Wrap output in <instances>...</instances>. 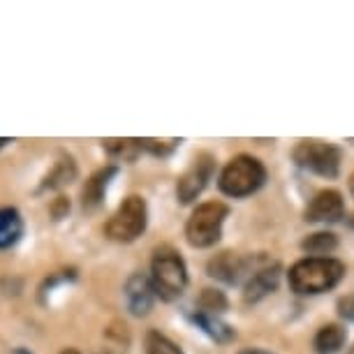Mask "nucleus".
<instances>
[{"label": "nucleus", "instance_id": "nucleus-7", "mask_svg": "<svg viewBox=\"0 0 354 354\" xmlns=\"http://www.w3.org/2000/svg\"><path fill=\"white\" fill-rule=\"evenodd\" d=\"M213 169H216V167H213V158L209 156V153H199L176 183L178 202L181 204L195 202V199L204 192L206 185H209L211 176H213Z\"/></svg>", "mask_w": 354, "mask_h": 354}, {"label": "nucleus", "instance_id": "nucleus-4", "mask_svg": "<svg viewBox=\"0 0 354 354\" xmlns=\"http://www.w3.org/2000/svg\"><path fill=\"white\" fill-rule=\"evenodd\" d=\"M230 209L223 202H204L190 213L185 223V239L192 248H211L223 236V225Z\"/></svg>", "mask_w": 354, "mask_h": 354}, {"label": "nucleus", "instance_id": "nucleus-1", "mask_svg": "<svg viewBox=\"0 0 354 354\" xmlns=\"http://www.w3.org/2000/svg\"><path fill=\"white\" fill-rule=\"evenodd\" d=\"M345 276V264L336 257H304L290 266L287 280L297 294H322L333 290Z\"/></svg>", "mask_w": 354, "mask_h": 354}, {"label": "nucleus", "instance_id": "nucleus-13", "mask_svg": "<svg viewBox=\"0 0 354 354\" xmlns=\"http://www.w3.org/2000/svg\"><path fill=\"white\" fill-rule=\"evenodd\" d=\"M24 236V218L12 206L0 209V250H8Z\"/></svg>", "mask_w": 354, "mask_h": 354}, {"label": "nucleus", "instance_id": "nucleus-23", "mask_svg": "<svg viewBox=\"0 0 354 354\" xmlns=\"http://www.w3.org/2000/svg\"><path fill=\"white\" fill-rule=\"evenodd\" d=\"M65 211H70V202H68L65 197H58V199H56V204H53V216L61 218Z\"/></svg>", "mask_w": 354, "mask_h": 354}, {"label": "nucleus", "instance_id": "nucleus-14", "mask_svg": "<svg viewBox=\"0 0 354 354\" xmlns=\"http://www.w3.org/2000/svg\"><path fill=\"white\" fill-rule=\"evenodd\" d=\"M347 333L343 326L338 324H326L315 333V340H313V347H315L317 354H338L343 350Z\"/></svg>", "mask_w": 354, "mask_h": 354}, {"label": "nucleus", "instance_id": "nucleus-9", "mask_svg": "<svg viewBox=\"0 0 354 354\" xmlns=\"http://www.w3.org/2000/svg\"><path fill=\"white\" fill-rule=\"evenodd\" d=\"M125 304H128V310L135 317H144L153 310V304H156V287H153L151 276L146 273H132V276L125 280Z\"/></svg>", "mask_w": 354, "mask_h": 354}, {"label": "nucleus", "instance_id": "nucleus-12", "mask_svg": "<svg viewBox=\"0 0 354 354\" xmlns=\"http://www.w3.org/2000/svg\"><path fill=\"white\" fill-rule=\"evenodd\" d=\"M118 174V167L116 165H109V167H102V169H97L93 176L86 181L84 190H82V204L84 209H97L100 204H102L104 199V192L109 188V183L113 181V176Z\"/></svg>", "mask_w": 354, "mask_h": 354}, {"label": "nucleus", "instance_id": "nucleus-6", "mask_svg": "<svg viewBox=\"0 0 354 354\" xmlns=\"http://www.w3.org/2000/svg\"><path fill=\"white\" fill-rule=\"evenodd\" d=\"M294 162L301 169H308L313 174L326 178H336L340 171V149L333 144L317 142V139H306L299 142L294 149Z\"/></svg>", "mask_w": 354, "mask_h": 354}, {"label": "nucleus", "instance_id": "nucleus-16", "mask_svg": "<svg viewBox=\"0 0 354 354\" xmlns=\"http://www.w3.org/2000/svg\"><path fill=\"white\" fill-rule=\"evenodd\" d=\"M301 248L304 252H308L310 257H326L338 248V239H336V234H331V232H315L304 239Z\"/></svg>", "mask_w": 354, "mask_h": 354}, {"label": "nucleus", "instance_id": "nucleus-22", "mask_svg": "<svg viewBox=\"0 0 354 354\" xmlns=\"http://www.w3.org/2000/svg\"><path fill=\"white\" fill-rule=\"evenodd\" d=\"M338 313L340 317L350 319V322H354V294H350V297L340 299L338 301Z\"/></svg>", "mask_w": 354, "mask_h": 354}, {"label": "nucleus", "instance_id": "nucleus-2", "mask_svg": "<svg viewBox=\"0 0 354 354\" xmlns=\"http://www.w3.org/2000/svg\"><path fill=\"white\" fill-rule=\"evenodd\" d=\"M151 280L156 294L165 301H174L188 287V269L183 257L169 245H160L151 259Z\"/></svg>", "mask_w": 354, "mask_h": 354}, {"label": "nucleus", "instance_id": "nucleus-24", "mask_svg": "<svg viewBox=\"0 0 354 354\" xmlns=\"http://www.w3.org/2000/svg\"><path fill=\"white\" fill-rule=\"evenodd\" d=\"M239 354H271V352H264V350H243V352H239Z\"/></svg>", "mask_w": 354, "mask_h": 354}, {"label": "nucleus", "instance_id": "nucleus-18", "mask_svg": "<svg viewBox=\"0 0 354 354\" xmlns=\"http://www.w3.org/2000/svg\"><path fill=\"white\" fill-rule=\"evenodd\" d=\"M102 144H104V149L109 156L128 160V162H132V160L139 156V151H142L139 139H104Z\"/></svg>", "mask_w": 354, "mask_h": 354}, {"label": "nucleus", "instance_id": "nucleus-5", "mask_svg": "<svg viewBox=\"0 0 354 354\" xmlns=\"http://www.w3.org/2000/svg\"><path fill=\"white\" fill-rule=\"evenodd\" d=\"M146 225H149V206L139 195H130L106 220L104 234L116 243H132L144 234Z\"/></svg>", "mask_w": 354, "mask_h": 354}, {"label": "nucleus", "instance_id": "nucleus-25", "mask_svg": "<svg viewBox=\"0 0 354 354\" xmlns=\"http://www.w3.org/2000/svg\"><path fill=\"white\" fill-rule=\"evenodd\" d=\"M61 354H82L79 350H75V347H68V350H63Z\"/></svg>", "mask_w": 354, "mask_h": 354}, {"label": "nucleus", "instance_id": "nucleus-15", "mask_svg": "<svg viewBox=\"0 0 354 354\" xmlns=\"http://www.w3.org/2000/svg\"><path fill=\"white\" fill-rule=\"evenodd\" d=\"M75 178H77L75 160H72L70 156H63L56 165H53V169L46 174L44 183H42V190H58V188H63V185L72 183Z\"/></svg>", "mask_w": 354, "mask_h": 354}, {"label": "nucleus", "instance_id": "nucleus-26", "mask_svg": "<svg viewBox=\"0 0 354 354\" xmlns=\"http://www.w3.org/2000/svg\"><path fill=\"white\" fill-rule=\"evenodd\" d=\"M350 192H352V197H354V174L350 176Z\"/></svg>", "mask_w": 354, "mask_h": 354}, {"label": "nucleus", "instance_id": "nucleus-20", "mask_svg": "<svg viewBox=\"0 0 354 354\" xmlns=\"http://www.w3.org/2000/svg\"><path fill=\"white\" fill-rule=\"evenodd\" d=\"M199 313H206V315H218V313L227 310V299L220 290H204L202 297H199Z\"/></svg>", "mask_w": 354, "mask_h": 354}, {"label": "nucleus", "instance_id": "nucleus-27", "mask_svg": "<svg viewBox=\"0 0 354 354\" xmlns=\"http://www.w3.org/2000/svg\"><path fill=\"white\" fill-rule=\"evenodd\" d=\"M5 144H10V139L8 137H0V149H3Z\"/></svg>", "mask_w": 354, "mask_h": 354}, {"label": "nucleus", "instance_id": "nucleus-3", "mask_svg": "<svg viewBox=\"0 0 354 354\" xmlns=\"http://www.w3.org/2000/svg\"><path fill=\"white\" fill-rule=\"evenodd\" d=\"M266 181V169L257 158L236 156L223 167L218 176V188L227 197H248L257 192Z\"/></svg>", "mask_w": 354, "mask_h": 354}, {"label": "nucleus", "instance_id": "nucleus-8", "mask_svg": "<svg viewBox=\"0 0 354 354\" xmlns=\"http://www.w3.org/2000/svg\"><path fill=\"white\" fill-rule=\"evenodd\" d=\"M266 262H269L266 257H259V262L255 264L252 257L245 259V257H239L236 252H220V255H216L209 262V276L223 280L227 285H236L243 276L250 278L252 273Z\"/></svg>", "mask_w": 354, "mask_h": 354}, {"label": "nucleus", "instance_id": "nucleus-11", "mask_svg": "<svg viewBox=\"0 0 354 354\" xmlns=\"http://www.w3.org/2000/svg\"><path fill=\"white\" fill-rule=\"evenodd\" d=\"M278 283H280V264L269 259V262L259 266V269L245 280V287H243L245 301L255 304L259 299L269 297V294L278 287Z\"/></svg>", "mask_w": 354, "mask_h": 354}, {"label": "nucleus", "instance_id": "nucleus-28", "mask_svg": "<svg viewBox=\"0 0 354 354\" xmlns=\"http://www.w3.org/2000/svg\"><path fill=\"white\" fill-rule=\"evenodd\" d=\"M15 354H30L28 350H24V347H19V350H15Z\"/></svg>", "mask_w": 354, "mask_h": 354}, {"label": "nucleus", "instance_id": "nucleus-17", "mask_svg": "<svg viewBox=\"0 0 354 354\" xmlns=\"http://www.w3.org/2000/svg\"><path fill=\"white\" fill-rule=\"evenodd\" d=\"M195 324L202 326V329L209 333L213 340H218V343H227V340H232L236 336L230 324H223L216 315H206V313H197Z\"/></svg>", "mask_w": 354, "mask_h": 354}, {"label": "nucleus", "instance_id": "nucleus-21", "mask_svg": "<svg viewBox=\"0 0 354 354\" xmlns=\"http://www.w3.org/2000/svg\"><path fill=\"white\" fill-rule=\"evenodd\" d=\"M178 139H139V146H142V151H149L153 156H167V153H171L176 149Z\"/></svg>", "mask_w": 354, "mask_h": 354}, {"label": "nucleus", "instance_id": "nucleus-10", "mask_svg": "<svg viewBox=\"0 0 354 354\" xmlns=\"http://www.w3.org/2000/svg\"><path fill=\"white\" fill-rule=\"evenodd\" d=\"M345 216V202L338 190H322L306 209L308 223H338Z\"/></svg>", "mask_w": 354, "mask_h": 354}, {"label": "nucleus", "instance_id": "nucleus-19", "mask_svg": "<svg viewBox=\"0 0 354 354\" xmlns=\"http://www.w3.org/2000/svg\"><path fill=\"white\" fill-rule=\"evenodd\" d=\"M144 343H146V354H183L181 347L160 331H149Z\"/></svg>", "mask_w": 354, "mask_h": 354}]
</instances>
